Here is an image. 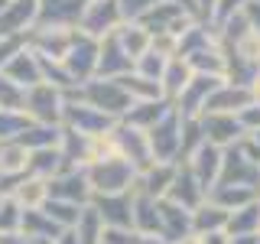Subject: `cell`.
<instances>
[{
  "label": "cell",
  "mask_w": 260,
  "mask_h": 244,
  "mask_svg": "<svg viewBox=\"0 0 260 244\" xmlns=\"http://www.w3.org/2000/svg\"><path fill=\"white\" fill-rule=\"evenodd\" d=\"M65 98L88 104V108L101 111L104 117H111V120H124V114L130 111V104H134L130 95L124 92V85H120V81H111V78H91V81H85V85H78L75 92H65Z\"/></svg>",
  "instance_id": "1"
},
{
  "label": "cell",
  "mask_w": 260,
  "mask_h": 244,
  "mask_svg": "<svg viewBox=\"0 0 260 244\" xmlns=\"http://www.w3.org/2000/svg\"><path fill=\"white\" fill-rule=\"evenodd\" d=\"M85 176H88V186H91V195L134 192L137 179H140V173H137L127 160H120V157H111V160H101V163L85 166Z\"/></svg>",
  "instance_id": "2"
},
{
  "label": "cell",
  "mask_w": 260,
  "mask_h": 244,
  "mask_svg": "<svg viewBox=\"0 0 260 244\" xmlns=\"http://www.w3.org/2000/svg\"><path fill=\"white\" fill-rule=\"evenodd\" d=\"M62 111H65V92L49 81H39L36 88H26V98H23V114L32 120V124H49L59 127L62 124Z\"/></svg>",
  "instance_id": "3"
},
{
  "label": "cell",
  "mask_w": 260,
  "mask_h": 244,
  "mask_svg": "<svg viewBox=\"0 0 260 244\" xmlns=\"http://www.w3.org/2000/svg\"><path fill=\"white\" fill-rule=\"evenodd\" d=\"M146 137H150L153 163H179V157H182V114L169 108L166 117L146 130Z\"/></svg>",
  "instance_id": "4"
},
{
  "label": "cell",
  "mask_w": 260,
  "mask_h": 244,
  "mask_svg": "<svg viewBox=\"0 0 260 244\" xmlns=\"http://www.w3.org/2000/svg\"><path fill=\"white\" fill-rule=\"evenodd\" d=\"M111 137H114V146H117V157L127 160L137 173H146L153 166V150H150L146 130H137V127L124 124V120H117L111 127Z\"/></svg>",
  "instance_id": "5"
},
{
  "label": "cell",
  "mask_w": 260,
  "mask_h": 244,
  "mask_svg": "<svg viewBox=\"0 0 260 244\" xmlns=\"http://www.w3.org/2000/svg\"><path fill=\"white\" fill-rule=\"evenodd\" d=\"M140 26L150 33V36H156V33H173V36L179 39L185 29L195 23V16L185 10V7H179V4H173V0H159L156 7H150L140 20Z\"/></svg>",
  "instance_id": "6"
},
{
  "label": "cell",
  "mask_w": 260,
  "mask_h": 244,
  "mask_svg": "<svg viewBox=\"0 0 260 244\" xmlns=\"http://www.w3.org/2000/svg\"><path fill=\"white\" fill-rule=\"evenodd\" d=\"M120 23H124V13H120L117 0H88L85 13H81V20H78V33L101 43V39L111 36Z\"/></svg>",
  "instance_id": "7"
},
{
  "label": "cell",
  "mask_w": 260,
  "mask_h": 244,
  "mask_svg": "<svg viewBox=\"0 0 260 244\" xmlns=\"http://www.w3.org/2000/svg\"><path fill=\"white\" fill-rule=\"evenodd\" d=\"M218 186H247V189H260V166L241 150L238 143L224 150Z\"/></svg>",
  "instance_id": "8"
},
{
  "label": "cell",
  "mask_w": 260,
  "mask_h": 244,
  "mask_svg": "<svg viewBox=\"0 0 260 244\" xmlns=\"http://www.w3.org/2000/svg\"><path fill=\"white\" fill-rule=\"evenodd\" d=\"M114 124H117V120L104 117L101 111H94V108H88V104H81V101H72V98H65L62 127L75 130V134H81V137H101V134H108Z\"/></svg>",
  "instance_id": "9"
},
{
  "label": "cell",
  "mask_w": 260,
  "mask_h": 244,
  "mask_svg": "<svg viewBox=\"0 0 260 244\" xmlns=\"http://www.w3.org/2000/svg\"><path fill=\"white\" fill-rule=\"evenodd\" d=\"M62 65H65V72H69V78L75 81V88L85 85V81H91L94 72H98V39H88V36L78 33Z\"/></svg>",
  "instance_id": "10"
},
{
  "label": "cell",
  "mask_w": 260,
  "mask_h": 244,
  "mask_svg": "<svg viewBox=\"0 0 260 244\" xmlns=\"http://www.w3.org/2000/svg\"><path fill=\"white\" fill-rule=\"evenodd\" d=\"M88 0H39L36 26L49 29H78V20L85 13Z\"/></svg>",
  "instance_id": "11"
},
{
  "label": "cell",
  "mask_w": 260,
  "mask_h": 244,
  "mask_svg": "<svg viewBox=\"0 0 260 244\" xmlns=\"http://www.w3.org/2000/svg\"><path fill=\"white\" fill-rule=\"evenodd\" d=\"M49 199L72 202V205H91V186H88L85 169H62L59 176L49 179Z\"/></svg>",
  "instance_id": "12"
},
{
  "label": "cell",
  "mask_w": 260,
  "mask_h": 244,
  "mask_svg": "<svg viewBox=\"0 0 260 244\" xmlns=\"http://www.w3.org/2000/svg\"><path fill=\"white\" fill-rule=\"evenodd\" d=\"M134 192L120 195H91V208L101 215L104 228H134Z\"/></svg>",
  "instance_id": "13"
},
{
  "label": "cell",
  "mask_w": 260,
  "mask_h": 244,
  "mask_svg": "<svg viewBox=\"0 0 260 244\" xmlns=\"http://www.w3.org/2000/svg\"><path fill=\"white\" fill-rule=\"evenodd\" d=\"M221 157H224L221 146H215V143H202L199 150H195L192 157L185 160L189 173L199 179V186H202L205 192H211V189L218 186V176H221Z\"/></svg>",
  "instance_id": "14"
},
{
  "label": "cell",
  "mask_w": 260,
  "mask_h": 244,
  "mask_svg": "<svg viewBox=\"0 0 260 244\" xmlns=\"http://www.w3.org/2000/svg\"><path fill=\"white\" fill-rule=\"evenodd\" d=\"M224 78H211V75H192V81L185 85V92L176 98L173 108L182 114V117H202V111H205V101L211 98L218 85H221Z\"/></svg>",
  "instance_id": "15"
},
{
  "label": "cell",
  "mask_w": 260,
  "mask_h": 244,
  "mask_svg": "<svg viewBox=\"0 0 260 244\" xmlns=\"http://www.w3.org/2000/svg\"><path fill=\"white\" fill-rule=\"evenodd\" d=\"M134 72V62L127 59V52L117 46V39H114V33L111 36H104L101 43H98V72H94V78H111V81H117V78H124Z\"/></svg>",
  "instance_id": "16"
},
{
  "label": "cell",
  "mask_w": 260,
  "mask_h": 244,
  "mask_svg": "<svg viewBox=\"0 0 260 244\" xmlns=\"http://www.w3.org/2000/svg\"><path fill=\"white\" fill-rule=\"evenodd\" d=\"M202 130H205V143H215L228 150L244 137V127L238 120V114H202Z\"/></svg>",
  "instance_id": "17"
},
{
  "label": "cell",
  "mask_w": 260,
  "mask_h": 244,
  "mask_svg": "<svg viewBox=\"0 0 260 244\" xmlns=\"http://www.w3.org/2000/svg\"><path fill=\"white\" fill-rule=\"evenodd\" d=\"M254 104V95L250 88H241V85H231V81H221V85L211 92V98L205 101V111L202 114H241L244 108Z\"/></svg>",
  "instance_id": "18"
},
{
  "label": "cell",
  "mask_w": 260,
  "mask_h": 244,
  "mask_svg": "<svg viewBox=\"0 0 260 244\" xmlns=\"http://www.w3.org/2000/svg\"><path fill=\"white\" fill-rule=\"evenodd\" d=\"M159 234L166 238V244H179L182 238H189L192 234V211L169 202V199H159Z\"/></svg>",
  "instance_id": "19"
},
{
  "label": "cell",
  "mask_w": 260,
  "mask_h": 244,
  "mask_svg": "<svg viewBox=\"0 0 260 244\" xmlns=\"http://www.w3.org/2000/svg\"><path fill=\"white\" fill-rule=\"evenodd\" d=\"M166 199H169V202H176V205H182V208H189V211H195V208L202 205V202L208 199V192L202 189L199 179L189 173V166H185V163H179L176 179H173V186H169Z\"/></svg>",
  "instance_id": "20"
},
{
  "label": "cell",
  "mask_w": 260,
  "mask_h": 244,
  "mask_svg": "<svg viewBox=\"0 0 260 244\" xmlns=\"http://www.w3.org/2000/svg\"><path fill=\"white\" fill-rule=\"evenodd\" d=\"M10 199L20 205L23 211H39L49 202V179H39V176H20L10 189Z\"/></svg>",
  "instance_id": "21"
},
{
  "label": "cell",
  "mask_w": 260,
  "mask_h": 244,
  "mask_svg": "<svg viewBox=\"0 0 260 244\" xmlns=\"http://www.w3.org/2000/svg\"><path fill=\"white\" fill-rule=\"evenodd\" d=\"M4 75L10 78L13 85H20L23 92H26V88H36L39 81H43V69H39L36 52H29V49H20V52H16L13 59L4 65Z\"/></svg>",
  "instance_id": "22"
},
{
  "label": "cell",
  "mask_w": 260,
  "mask_h": 244,
  "mask_svg": "<svg viewBox=\"0 0 260 244\" xmlns=\"http://www.w3.org/2000/svg\"><path fill=\"white\" fill-rule=\"evenodd\" d=\"M176 169H179V163H153L146 173H140V179H137V192H143V195H150V199H166V192H169V186H173V179H176Z\"/></svg>",
  "instance_id": "23"
},
{
  "label": "cell",
  "mask_w": 260,
  "mask_h": 244,
  "mask_svg": "<svg viewBox=\"0 0 260 244\" xmlns=\"http://www.w3.org/2000/svg\"><path fill=\"white\" fill-rule=\"evenodd\" d=\"M114 39H117V46L127 52V59L130 62H137L140 55H146L150 52V33H146L137 20H124L117 29H114Z\"/></svg>",
  "instance_id": "24"
},
{
  "label": "cell",
  "mask_w": 260,
  "mask_h": 244,
  "mask_svg": "<svg viewBox=\"0 0 260 244\" xmlns=\"http://www.w3.org/2000/svg\"><path fill=\"white\" fill-rule=\"evenodd\" d=\"M169 108H173V104H169L166 98H156V101H134V104H130V111L124 114V124L137 127V130H150L156 120L166 117Z\"/></svg>",
  "instance_id": "25"
},
{
  "label": "cell",
  "mask_w": 260,
  "mask_h": 244,
  "mask_svg": "<svg viewBox=\"0 0 260 244\" xmlns=\"http://www.w3.org/2000/svg\"><path fill=\"white\" fill-rule=\"evenodd\" d=\"M189 69L195 72V75H211V78H224V72H228V59H224V49H221V43H211V46H205L202 52H195V55H189Z\"/></svg>",
  "instance_id": "26"
},
{
  "label": "cell",
  "mask_w": 260,
  "mask_h": 244,
  "mask_svg": "<svg viewBox=\"0 0 260 244\" xmlns=\"http://www.w3.org/2000/svg\"><path fill=\"white\" fill-rule=\"evenodd\" d=\"M195 72L189 69V62L185 59H169L166 62V72H162L159 78V88H162V98H166L169 104H176V98L185 92V85L192 81Z\"/></svg>",
  "instance_id": "27"
},
{
  "label": "cell",
  "mask_w": 260,
  "mask_h": 244,
  "mask_svg": "<svg viewBox=\"0 0 260 244\" xmlns=\"http://www.w3.org/2000/svg\"><path fill=\"white\" fill-rule=\"evenodd\" d=\"M29 173V150L20 140L0 143V179H20Z\"/></svg>",
  "instance_id": "28"
},
{
  "label": "cell",
  "mask_w": 260,
  "mask_h": 244,
  "mask_svg": "<svg viewBox=\"0 0 260 244\" xmlns=\"http://www.w3.org/2000/svg\"><path fill=\"white\" fill-rule=\"evenodd\" d=\"M257 195L260 189H247V186H215L208 192V202H215L224 211H238L244 205H250V202H257Z\"/></svg>",
  "instance_id": "29"
},
{
  "label": "cell",
  "mask_w": 260,
  "mask_h": 244,
  "mask_svg": "<svg viewBox=\"0 0 260 244\" xmlns=\"http://www.w3.org/2000/svg\"><path fill=\"white\" fill-rule=\"evenodd\" d=\"M228 215L231 211L218 208L215 202H202L199 208L192 211V234H215V231H224L228 228Z\"/></svg>",
  "instance_id": "30"
},
{
  "label": "cell",
  "mask_w": 260,
  "mask_h": 244,
  "mask_svg": "<svg viewBox=\"0 0 260 244\" xmlns=\"http://www.w3.org/2000/svg\"><path fill=\"white\" fill-rule=\"evenodd\" d=\"M215 29L208 26V23H202V20H195L189 29L179 36V49H176V59H189V55H195V52H202L205 46H211L215 43Z\"/></svg>",
  "instance_id": "31"
},
{
  "label": "cell",
  "mask_w": 260,
  "mask_h": 244,
  "mask_svg": "<svg viewBox=\"0 0 260 244\" xmlns=\"http://www.w3.org/2000/svg\"><path fill=\"white\" fill-rule=\"evenodd\" d=\"M134 231L140 234H159V202L150 195H134Z\"/></svg>",
  "instance_id": "32"
},
{
  "label": "cell",
  "mask_w": 260,
  "mask_h": 244,
  "mask_svg": "<svg viewBox=\"0 0 260 244\" xmlns=\"http://www.w3.org/2000/svg\"><path fill=\"white\" fill-rule=\"evenodd\" d=\"M257 228H260V202H250V205L228 215L224 231H228V238H241V234H257Z\"/></svg>",
  "instance_id": "33"
},
{
  "label": "cell",
  "mask_w": 260,
  "mask_h": 244,
  "mask_svg": "<svg viewBox=\"0 0 260 244\" xmlns=\"http://www.w3.org/2000/svg\"><path fill=\"white\" fill-rule=\"evenodd\" d=\"M117 81L124 85V92L130 95V101H156V98H162L159 81H150V78L137 75V72H130V75L117 78Z\"/></svg>",
  "instance_id": "34"
},
{
  "label": "cell",
  "mask_w": 260,
  "mask_h": 244,
  "mask_svg": "<svg viewBox=\"0 0 260 244\" xmlns=\"http://www.w3.org/2000/svg\"><path fill=\"white\" fill-rule=\"evenodd\" d=\"M75 234H78V241H81V244H101L104 222H101V215H98V211H94L91 205H85V208H81L78 225H75Z\"/></svg>",
  "instance_id": "35"
},
{
  "label": "cell",
  "mask_w": 260,
  "mask_h": 244,
  "mask_svg": "<svg viewBox=\"0 0 260 244\" xmlns=\"http://www.w3.org/2000/svg\"><path fill=\"white\" fill-rule=\"evenodd\" d=\"M224 49H231L238 59H244L247 65L260 69V29H254V23H250V29L244 33L238 43H234V46H224Z\"/></svg>",
  "instance_id": "36"
},
{
  "label": "cell",
  "mask_w": 260,
  "mask_h": 244,
  "mask_svg": "<svg viewBox=\"0 0 260 244\" xmlns=\"http://www.w3.org/2000/svg\"><path fill=\"white\" fill-rule=\"evenodd\" d=\"M202 143H205V130H202V120H199V117H182V157H179V163H185Z\"/></svg>",
  "instance_id": "37"
},
{
  "label": "cell",
  "mask_w": 260,
  "mask_h": 244,
  "mask_svg": "<svg viewBox=\"0 0 260 244\" xmlns=\"http://www.w3.org/2000/svg\"><path fill=\"white\" fill-rule=\"evenodd\" d=\"M134 72H137V75H143V78H150V81H159L162 72H166V59L146 52V55H140V59L134 62Z\"/></svg>",
  "instance_id": "38"
},
{
  "label": "cell",
  "mask_w": 260,
  "mask_h": 244,
  "mask_svg": "<svg viewBox=\"0 0 260 244\" xmlns=\"http://www.w3.org/2000/svg\"><path fill=\"white\" fill-rule=\"evenodd\" d=\"M156 4H159V0H117L124 20H140V16L150 10V7H156Z\"/></svg>",
  "instance_id": "39"
},
{
  "label": "cell",
  "mask_w": 260,
  "mask_h": 244,
  "mask_svg": "<svg viewBox=\"0 0 260 244\" xmlns=\"http://www.w3.org/2000/svg\"><path fill=\"white\" fill-rule=\"evenodd\" d=\"M140 234L134 231V228H104L101 234V244H137Z\"/></svg>",
  "instance_id": "40"
},
{
  "label": "cell",
  "mask_w": 260,
  "mask_h": 244,
  "mask_svg": "<svg viewBox=\"0 0 260 244\" xmlns=\"http://www.w3.org/2000/svg\"><path fill=\"white\" fill-rule=\"evenodd\" d=\"M238 120H241L244 134H260V101H254L250 108H244L238 114Z\"/></svg>",
  "instance_id": "41"
},
{
  "label": "cell",
  "mask_w": 260,
  "mask_h": 244,
  "mask_svg": "<svg viewBox=\"0 0 260 244\" xmlns=\"http://www.w3.org/2000/svg\"><path fill=\"white\" fill-rule=\"evenodd\" d=\"M192 7H195V20H202V23H211V13H215L218 0H192Z\"/></svg>",
  "instance_id": "42"
},
{
  "label": "cell",
  "mask_w": 260,
  "mask_h": 244,
  "mask_svg": "<svg viewBox=\"0 0 260 244\" xmlns=\"http://www.w3.org/2000/svg\"><path fill=\"white\" fill-rule=\"evenodd\" d=\"M202 244H231V238H228V231H215V234H199Z\"/></svg>",
  "instance_id": "43"
},
{
  "label": "cell",
  "mask_w": 260,
  "mask_h": 244,
  "mask_svg": "<svg viewBox=\"0 0 260 244\" xmlns=\"http://www.w3.org/2000/svg\"><path fill=\"white\" fill-rule=\"evenodd\" d=\"M137 234H140V231H137ZM137 244H166V238H162V234H140Z\"/></svg>",
  "instance_id": "44"
},
{
  "label": "cell",
  "mask_w": 260,
  "mask_h": 244,
  "mask_svg": "<svg viewBox=\"0 0 260 244\" xmlns=\"http://www.w3.org/2000/svg\"><path fill=\"white\" fill-rule=\"evenodd\" d=\"M231 244H260V234H241V238H231Z\"/></svg>",
  "instance_id": "45"
},
{
  "label": "cell",
  "mask_w": 260,
  "mask_h": 244,
  "mask_svg": "<svg viewBox=\"0 0 260 244\" xmlns=\"http://www.w3.org/2000/svg\"><path fill=\"white\" fill-rule=\"evenodd\" d=\"M250 95H254V101H260V72H257V78H254V85H250Z\"/></svg>",
  "instance_id": "46"
},
{
  "label": "cell",
  "mask_w": 260,
  "mask_h": 244,
  "mask_svg": "<svg viewBox=\"0 0 260 244\" xmlns=\"http://www.w3.org/2000/svg\"><path fill=\"white\" fill-rule=\"evenodd\" d=\"M173 4H179V7H185V10H189V13L195 16V7H192V0H173Z\"/></svg>",
  "instance_id": "47"
},
{
  "label": "cell",
  "mask_w": 260,
  "mask_h": 244,
  "mask_svg": "<svg viewBox=\"0 0 260 244\" xmlns=\"http://www.w3.org/2000/svg\"><path fill=\"white\" fill-rule=\"evenodd\" d=\"M250 4H257V7H260V0H250Z\"/></svg>",
  "instance_id": "48"
},
{
  "label": "cell",
  "mask_w": 260,
  "mask_h": 244,
  "mask_svg": "<svg viewBox=\"0 0 260 244\" xmlns=\"http://www.w3.org/2000/svg\"><path fill=\"white\" fill-rule=\"evenodd\" d=\"M257 202H260V195H257Z\"/></svg>",
  "instance_id": "49"
},
{
  "label": "cell",
  "mask_w": 260,
  "mask_h": 244,
  "mask_svg": "<svg viewBox=\"0 0 260 244\" xmlns=\"http://www.w3.org/2000/svg\"><path fill=\"white\" fill-rule=\"evenodd\" d=\"M257 234H260V228H257Z\"/></svg>",
  "instance_id": "50"
}]
</instances>
